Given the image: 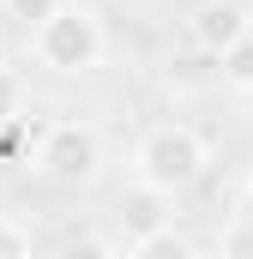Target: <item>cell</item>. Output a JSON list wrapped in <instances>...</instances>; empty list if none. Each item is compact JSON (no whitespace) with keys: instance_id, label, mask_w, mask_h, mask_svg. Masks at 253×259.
<instances>
[{"instance_id":"1","label":"cell","mask_w":253,"mask_h":259,"mask_svg":"<svg viewBox=\"0 0 253 259\" xmlns=\"http://www.w3.org/2000/svg\"><path fill=\"white\" fill-rule=\"evenodd\" d=\"M205 139L181 121H163V127H151L139 139V151H133V175L145 181V187H157V193H181L193 187L199 175H205Z\"/></svg>"},{"instance_id":"2","label":"cell","mask_w":253,"mask_h":259,"mask_svg":"<svg viewBox=\"0 0 253 259\" xmlns=\"http://www.w3.org/2000/svg\"><path fill=\"white\" fill-rule=\"evenodd\" d=\"M30 157H36V175L55 181V187H91L103 175V139H97V127H85V121L43 127V139H36Z\"/></svg>"},{"instance_id":"3","label":"cell","mask_w":253,"mask_h":259,"mask_svg":"<svg viewBox=\"0 0 253 259\" xmlns=\"http://www.w3.org/2000/svg\"><path fill=\"white\" fill-rule=\"evenodd\" d=\"M36 61L49 66V72H91V66L103 61V24H97V12H85V6H61L43 30H36Z\"/></svg>"},{"instance_id":"4","label":"cell","mask_w":253,"mask_h":259,"mask_svg":"<svg viewBox=\"0 0 253 259\" xmlns=\"http://www.w3.org/2000/svg\"><path fill=\"white\" fill-rule=\"evenodd\" d=\"M187 30H193V49H199V55L223 61L235 42H247V6H241V0H205L187 18Z\"/></svg>"},{"instance_id":"5","label":"cell","mask_w":253,"mask_h":259,"mask_svg":"<svg viewBox=\"0 0 253 259\" xmlns=\"http://www.w3.org/2000/svg\"><path fill=\"white\" fill-rule=\"evenodd\" d=\"M169 205H175V193H157V187L133 181L121 193V235L126 241H145V235H157V229H175Z\"/></svg>"},{"instance_id":"6","label":"cell","mask_w":253,"mask_h":259,"mask_svg":"<svg viewBox=\"0 0 253 259\" xmlns=\"http://www.w3.org/2000/svg\"><path fill=\"white\" fill-rule=\"evenodd\" d=\"M133 259H199L181 229H157V235H145V241H133Z\"/></svg>"},{"instance_id":"7","label":"cell","mask_w":253,"mask_h":259,"mask_svg":"<svg viewBox=\"0 0 253 259\" xmlns=\"http://www.w3.org/2000/svg\"><path fill=\"white\" fill-rule=\"evenodd\" d=\"M217 66H223V78H229L235 91H253V36H247V42H235Z\"/></svg>"},{"instance_id":"8","label":"cell","mask_w":253,"mask_h":259,"mask_svg":"<svg viewBox=\"0 0 253 259\" xmlns=\"http://www.w3.org/2000/svg\"><path fill=\"white\" fill-rule=\"evenodd\" d=\"M217 253L223 259H253V217H235V223L217 235Z\"/></svg>"},{"instance_id":"9","label":"cell","mask_w":253,"mask_h":259,"mask_svg":"<svg viewBox=\"0 0 253 259\" xmlns=\"http://www.w3.org/2000/svg\"><path fill=\"white\" fill-rule=\"evenodd\" d=\"M55 12H61V0H12V6H6V18H18V24H30V30H43Z\"/></svg>"},{"instance_id":"10","label":"cell","mask_w":253,"mask_h":259,"mask_svg":"<svg viewBox=\"0 0 253 259\" xmlns=\"http://www.w3.org/2000/svg\"><path fill=\"white\" fill-rule=\"evenodd\" d=\"M0 259H30V229L18 217H0Z\"/></svg>"},{"instance_id":"11","label":"cell","mask_w":253,"mask_h":259,"mask_svg":"<svg viewBox=\"0 0 253 259\" xmlns=\"http://www.w3.org/2000/svg\"><path fill=\"white\" fill-rule=\"evenodd\" d=\"M61 259H115V253H109L103 235H72V241L61 247Z\"/></svg>"},{"instance_id":"12","label":"cell","mask_w":253,"mask_h":259,"mask_svg":"<svg viewBox=\"0 0 253 259\" xmlns=\"http://www.w3.org/2000/svg\"><path fill=\"white\" fill-rule=\"evenodd\" d=\"M18 97H24V91H18V72H12V66H0V127H6V121H18Z\"/></svg>"},{"instance_id":"13","label":"cell","mask_w":253,"mask_h":259,"mask_svg":"<svg viewBox=\"0 0 253 259\" xmlns=\"http://www.w3.org/2000/svg\"><path fill=\"white\" fill-rule=\"evenodd\" d=\"M24 145H30V139H24V127H18V121H6V127H0V157H18ZM30 151H36V145H30Z\"/></svg>"},{"instance_id":"14","label":"cell","mask_w":253,"mask_h":259,"mask_svg":"<svg viewBox=\"0 0 253 259\" xmlns=\"http://www.w3.org/2000/svg\"><path fill=\"white\" fill-rule=\"evenodd\" d=\"M247 36H253V6H247Z\"/></svg>"},{"instance_id":"15","label":"cell","mask_w":253,"mask_h":259,"mask_svg":"<svg viewBox=\"0 0 253 259\" xmlns=\"http://www.w3.org/2000/svg\"><path fill=\"white\" fill-rule=\"evenodd\" d=\"M6 6H12V0H0V18H6Z\"/></svg>"}]
</instances>
